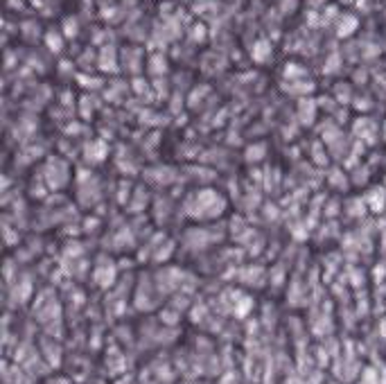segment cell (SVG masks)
Masks as SVG:
<instances>
[{
    "mask_svg": "<svg viewBox=\"0 0 386 384\" xmlns=\"http://www.w3.org/2000/svg\"><path fill=\"white\" fill-rule=\"evenodd\" d=\"M269 57H271V45L267 41H257L255 48H253V59L255 61H267Z\"/></svg>",
    "mask_w": 386,
    "mask_h": 384,
    "instance_id": "cell-1",
    "label": "cell"
},
{
    "mask_svg": "<svg viewBox=\"0 0 386 384\" xmlns=\"http://www.w3.org/2000/svg\"><path fill=\"white\" fill-rule=\"evenodd\" d=\"M48 43L52 45L54 52H59V50H61V41H59V37H54V34H50V37H48Z\"/></svg>",
    "mask_w": 386,
    "mask_h": 384,
    "instance_id": "cell-2",
    "label": "cell"
},
{
    "mask_svg": "<svg viewBox=\"0 0 386 384\" xmlns=\"http://www.w3.org/2000/svg\"><path fill=\"white\" fill-rule=\"evenodd\" d=\"M75 21H68V23H66V34H68V37H75V34H77V30H75Z\"/></svg>",
    "mask_w": 386,
    "mask_h": 384,
    "instance_id": "cell-3",
    "label": "cell"
}]
</instances>
